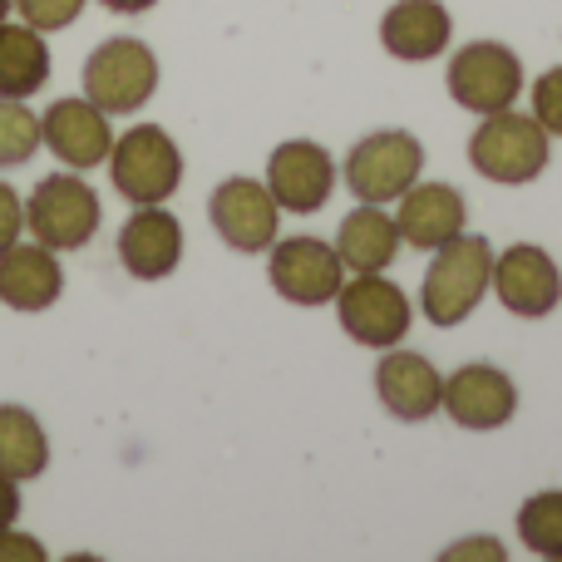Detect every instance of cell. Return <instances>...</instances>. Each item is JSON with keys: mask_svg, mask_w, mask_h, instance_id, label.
I'll return each mask as SVG.
<instances>
[{"mask_svg": "<svg viewBox=\"0 0 562 562\" xmlns=\"http://www.w3.org/2000/svg\"><path fill=\"white\" fill-rule=\"evenodd\" d=\"M494 257L498 252L479 233H459L445 247H435V262L419 281V311H425L429 326L449 330L474 316L479 301L494 286Z\"/></svg>", "mask_w": 562, "mask_h": 562, "instance_id": "1", "label": "cell"}, {"mask_svg": "<svg viewBox=\"0 0 562 562\" xmlns=\"http://www.w3.org/2000/svg\"><path fill=\"white\" fill-rule=\"evenodd\" d=\"M548 158H553V134H548L533 114H518V109L484 114L474 138H469V164H474V173L498 188H524V183H533V178H543Z\"/></svg>", "mask_w": 562, "mask_h": 562, "instance_id": "2", "label": "cell"}, {"mask_svg": "<svg viewBox=\"0 0 562 562\" xmlns=\"http://www.w3.org/2000/svg\"><path fill=\"white\" fill-rule=\"evenodd\" d=\"M109 178H114V193L134 207L168 203L183 188V148L173 144L168 128L134 124L109 148Z\"/></svg>", "mask_w": 562, "mask_h": 562, "instance_id": "3", "label": "cell"}, {"mask_svg": "<svg viewBox=\"0 0 562 562\" xmlns=\"http://www.w3.org/2000/svg\"><path fill=\"white\" fill-rule=\"evenodd\" d=\"M425 173V144H419L409 128H380V134H366L340 164V178L346 188L360 198V203H400L409 188Z\"/></svg>", "mask_w": 562, "mask_h": 562, "instance_id": "4", "label": "cell"}, {"mask_svg": "<svg viewBox=\"0 0 562 562\" xmlns=\"http://www.w3.org/2000/svg\"><path fill=\"white\" fill-rule=\"evenodd\" d=\"M104 223V203L79 173H49L25 198V233L45 243L49 252H79L94 243Z\"/></svg>", "mask_w": 562, "mask_h": 562, "instance_id": "5", "label": "cell"}, {"mask_svg": "<svg viewBox=\"0 0 562 562\" xmlns=\"http://www.w3.org/2000/svg\"><path fill=\"white\" fill-rule=\"evenodd\" d=\"M449 99L469 114H498L524 99V59L504 45V40H469L449 55L445 69Z\"/></svg>", "mask_w": 562, "mask_h": 562, "instance_id": "6", "label": "cell"}, {"mask_svg": "<svg viewBox=\"0 0 562 562\" xmlns=\"http://www.w3.org/2000/svg\"><path fill=\"white\" fill-rule=\"evenodd\" d=\"M158 89V55L138 35H114L89 49L85 59V99L104 114H138Z\"/></svg>", "mask_w": 562, "mask_h": 562, "instance_id": "7", "label": "cell"}, {"mask_svg": "<svg viewBox=\"0 0 562 562\" xmlns=\"http://www.w3.org/2000/svg\"><path fill=\"white\" fill-rule=\"evenodd\" d=\"M336 316L356 346L390 350L400 340H409L415 326V306H409L405 286L390 281L385 272H356L346 286L336 291Z\"/></svg>", "mask_w": 562, "mask_h": 562, "instance_id": "8", "label": "cell"}, {"mask_svg": "<svg viewBox=\"0 0 562 562\" xmlns=\"http://www.w3.org/2000/svg\"><path fill=\"white\" fill-rule=\"evenodd\" d=\"M267 281L291 306H330L346 286V262L321 237H277L267 247Z\"/></svg>", "mask_w": 562, "mask_h": 562, "instance_id": "9", "label": "cell"}, {"mask_svg": "<svg viewBox=\"0 0 562 562\" xmlns=\"http://www.w3.org/2000/svg\"><path fill=\"white\" fill-rule=\"evenodd\" d=\"M207 223H213V233L233 252L257 257L277 243L281 207H277L272 188L257 183V178H223L213 188V198H207Z\"/></svg>", "mask_w": 562, "mask_h": 562, "instance_id": "10", "label": "cell"}, {"mask_svg": "<svg viewBox=\"0 0 562 562\" xmlns=\"http://www.w3.org/2000/svg\"><path fill=\"white\" fill-rule=\"evenodd\" d=\"M262 183L272 188L281 213L311 217L330 203V193H336V183H340V168H336V158L321 144H311V138H286V144H277L272 158H267Z\"/></svg>", "mask_w": 562, "mask_h": 562, "instance_id": "11", "label": "cell"}, {"mask_svg": "<svg viewBox=\"0 0 562 562\" xmlns=\"http://www.w3.org/2000/svg\"><path fill=\"white\" fill-rule=\"evenodd\" d=\"M40 144L59 158L75 173L109 164V148H114V128L109 114L94 99H55V104L40 114Z\"/></svg>", "mask_w": 562, "mask_h": 562, "instance_id": "12", "label": "cell"}, {"mask_svg": "<svg viewBox=\"0 0 562 562\" xmlns=\"http://www.w3.org/2000/svg\"><path fill=\"white\" fill-rule=\"evenodd\" d=\"M445 415L474 435L504 429L518 415V385L508 380V370L488 366V360H469L445 380Z\"/></svg>", "mask_w": 562, "mask_h": 562, "instance_id": "13", "label": "cell"}, {"mask_svg": "<svg viewBox=\"0 0 562 562\" xmlns=\"http://www.w3.org/2000/svg\"><path fill=\"white\" fill-rule=\"evenodd\" d=\"M375 395L400 425H425L445 409V375L419 350L390 346L375 366Z\"/></svg>", "mask_w": 562, "mask_h": 562, "instance_id": "14", "label": "cell"}, {"mask_svg": "<svg viewBox=\"0 0 562 562\" xmlns=\"http://www.w3.org/2000/svg\"><path fill=\"white\" fill-rule=\"evenodd\" d=\"M494 296L524 321H543L562 301V272L538 243H514L494 257Z\"/></svg>", "mask_w": 562, "mask_h": 562, "instance_id": "15", "label": "cell"}, {"mask_svg": "<svg viewBox=\"0 0 562 562\" xmlns=\"http://www.w3.org/2000/svg\"><path fill=\"white\" fill-rule=\"evenodd\" d=\"M119 262L134 281L173 277L178 262H183V223L164 203L134 207V217L119 227Z\"/></svg>", "mask_w": 562, "mask_h": 562, "instance_id": "16", "label": "cell"}, {"mask_svg": "<svg viewBox=\"0 0 562 562\" xmlns=\"http://www.w3.org/2000/svg\"><path fill=\"white\" fill-rule=\"evenodd\" d=\"M449 35H454V15H449L445 0H395L380 15V45L405 65L439 59L449 49Z\"/></svg>", "mask_w": 562, "mask_h": 562, "instance_id": "17", "label": "cell"}, {"mask_svg": "<svg viewBox=\"0 0 562 562\" xmlns=\"http://www.w3.org/2000/svg\"><path fill=\"white\" fill-rule=\"evenodd\" d=\"M469 223V203L454 183H415L405 198H400V243H409L415 252H435L449 237H459Z\"/></svg>", "mask_w": 562, "mask_h": 562, "instance_id": "18", "label": "cell"}, {"mask_svg": "<svg viewBox=\"0 0 562 562\" xmlns=\"http://www.w3.org/2000/svg\"><path fill=\"white\" fill-rule=\"evenodd\" d=\"M65 291V267L59 252H49L45 243H15L0 252V301L10 311H49Z\"/></svg>", "mask_w": 562, "mask_h": 562, "instance_id": "19", "label": "cell"}, {"mask_svg": "<svg viewBox=\"0 0 562 562\" xmlns=\"http://www.w3.org/2000/svg\"><path fill=\"white\" fill-rule=\"evenodd\" d=\"M336 252L346 262V272H390L400 257V227L380 203H360L356 213H346L336 233Z\"/></svg>", "mask_w": 562, "mask_h": 562, "instance_id": "20", "label": "cell"}, {"mask_svg": "<svg viewBox=\"0 0 562 562\" xmlns=\"http://www.w3.org/2000/svg\"><path fill=\"white\" fill-rule=\"evenodd\" d=\"M49 85V45L45 30L5 25L0 20V99H35Z\"/></svg>", "mask_w": 562, "mask_h": 562, "instance_id": "21", "label": "cell"}, {"mask_svg": "<svg viewBox=\"0 0 562 562\" xmlns=\"http://www.w3.org/2000/svg\"><path fill=\"white\" fill-rule=\"evenodd\" d=\"M49 469V435L25 405H0V474L25 484Z\"/></svg>", "mask_w": 562, "mask_h": 562, "instance_id": "22", "label": "cell"}, {"mask_svg": "<svg viewBox=\"0 0 562 562\" xmlns=\"http://www.w3.org/2000/svg\"><path fill=\"white\" fill-rule=\"evenodd\" d=\"M518 538L533 558L562 562V488H543L518 508Z\"/></svg>", "mask_w": 562, "mask_h": 562, "instance_id": "23", "label": "cell"}, {"mask_svg": "<svg viewBox=\"0 0 562 562\" xmlns=\"http://www.w3.org/2000/svg\"><path fill=\"white\" fill-rule=\"evenodd\" d=\"M40 148V119L25 99H0V168H25Z\"/></svg>", "mask_w": 562, "mask_h": 562, "instance_id": "24", "label": "cell"}, {"mask_svg": "<svg viewBox=\"0 0 562 562\" xmlns=\"http://www.w3.org/2000/svg\"><path fill=\"white\" fill-rule=\"evenodd\" d=\"M10 5L20 10V20L25 25H35V30H65V25H75L79 15H85V5L89 0H10Z\"/></svg>", "mask_w": 562, "mask_h": 562, "instance_id": "25", "label": "cell"}, {"mask_svg": "<svg viewBox=\"0 0 562 562\" xmlns=\"http://www.w3.org/2000/svg\"><path fill=\"white\" fill-rule=\"evenodd\" d=\"M528 99H533V109H528V114H533L553 138H562V65L543 69V75L533 79V94H528Z\"/></svg>", "mask_w": 562, "mask_h": 562, "instance_id": "26", "label": "cell"}, {"mask_svg": "<svg viewBox=\"0 0 562 562\" xmlns=\"http://www.w3.org/2000/svg\"><path fill=\"white\" fill-rule=\"evenodd\" d=\"M20 233H25V203H20V193L10 183H0V252L15 247Z\"/></svg>", "mask_w": 562, "mask_h": 562, "instance_id": "27", "label": "cell"}, {"mask_svg": "<svg viewBox=\"0 0 562 562\" xmlns=\"http://www.w3.org/2000/svg\"><path fill=\"white\" fill-rule=\"evenodd\" d=\"M0 562H45V543H40L35 533L0 528Z\"/></svg>", "mask_w": 562, "mask_h": 562, "instance_id": "28", "label": "cell"}, {"mask_svg": "<svg viewBox=\"0 0 562 562\" xmlns=\"http://www.w3.org/2000/svg\"><path fill=\"white\" fill-rule=\"evenodd\" d=\"M20 518V484L0 474V528H15Z\"/></svg>", "mask_w": 562, "mask_h": 562, "instance_id": "29", "label": "cell"}, {"mask_svg": "<svg viewBox=\"0 0 562 562\" xmlns=\"http://www.w3.org/2000/svg\"><path fill=\"white\" fill-rule=\"evenodd\" d=\"M445 558H504V548H498V543H488V538H469V543H454V548H449V553Z\"/></svg>", "mask_w": 562, "mask_h": 562, "instance_id": "30", "label": "cell"}, {"mask_svg": "<svg viewBox=\"0 0 562 562\" xmlns=\"http://www.w3.org/2000/svg\"><path fill=\"white\" fill-rule=\"evenodd\" d=\"M104 10H114V15H144V10H154L158 0H99Z\"/></svg>", "mask_w": 562, "mask_h": 562, "instance_id": "31", "label": "cell"}, {"mask_svg": "<svg viewBox=\"0 0 562 562\" xmlns=\"http://www.w3.org/2000/svg\"><path fill=\"white\" fill-rule=\"evenodd\" d=\"M10 10H15V5H10V0H0V20H5V15H10Z\"/></svg>", "mask_w": 562, "mask_h": 562, "instance_id": "32", "label": "cell"}]
</instances>
